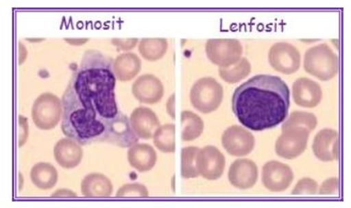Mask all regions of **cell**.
<instances>
[{
	"mask_svg": "<svg viewBox=\"0 0 351 208\" xmlns=\"http://www.w3.org/2000/svg\"><path fill=\"white\" fill-rule=\"evenodd\" d=\"M232 104L243 127L254 131L271 129L288 116L290 90L280 77L262 74L237 88Z\"/></svg>",
	"mask_w": 351,
	"mask_h": 208,
	"instance_id": "1",
	"label": "cell"
},
{
	"mask_svg": "<svg viewBox=\"0 0 351 208\" xmlns=\"http://www.w3.org/2000/svg\"><path fill=\"white\" fill-rule=\"evenodd\" d=\"M304 70L322 81H330L337 75L338 56L327 44L314 46L306 51L304 59Z\"/></svg>",
	"mask_w": 351,
	"mask_h": 208,
	"instance_id": "2",
	"label": "cell"
},
{
	"mask_svg": "<svg viewBox=\"0 0 351 208\" xmlns=\"http://www.w3.org/2000/svg\"><path fill=\"white\" fill-rule=\"evenodd\" d=\"M190 99L195 109L208 114L221 106L223 99V86L210 77L198 79L191 90Z\"/></svg>",
	"mask_w": 351,
	"mask_h": 208,
	"instance_id": "3",
	"label": "cell"
},
{
	"mask_svg": "<svg viewBox=\"0 0 351 208\" xmlns=\"http://www.w3.org/2000/svg\"><path fill=\"white\" fill-rule=\"evenodd\" d=\"M311 131L298 125L284 122L282 135L276 142V153L280 157L293 160L306 151Z\"/></svg>",
	"mask_w": 351,
	"mask_h": 208,
	"instance_id": "4",
	"label": "cell"
},
{
	"mask_svg": "<svg viewBox=\"0 0 351 208\" xmlns=\"http://www.w3.org/2000/svg\"><path fill=\"white\" fill-rule=\"evenodd\" d=\"M63 107L61 100L50 92L38 96L32 107V119L41 130H51L60 122Z\"/></svg>",
	"mask_w": 351,
	"mask_h": 208,
	"instance_id": "5",
	"label": "cell"
},
{
	"mask_svg": "<svg viewBox=\"0 0 351 208\" xmlns=\"http://www.w3.org/2000/svg\"><path fill=\"white\" fill-rule=\"evenodd\" d=\"M206 51L211 63L219 68H224L234 65L241 59L243 48L237 40L213 38L206 42Z\"/></svg>",
	"mask_w": 351,
	"mask_h": 208,
	"instance_id": "6",
	"label": "cell"
},
{
	"mask_svg": "<svg viewBox=\"0 0 351 208\" xmlns=\"http://www.w3.org/2000/svg\"><path fill=\"white\" fill-rule=\"evenodd\" d=\"M268 60L276 71L290 75L300 68L301 55L298 49L290 43L278 42L271 47Z\"/></svg>",
	"mask_w": 351,
	"mask_h": 208,
	"instance_id": "7",
	"label": "cell"
},
{
	"mask_svg": "<svg viewBox=\"0 0 351 208\" xmlns=\"http://www.w3.org/2000/svg\"><path fill=\"white\" fill-rule=\"evenodd\" d=\"M138 141V137L132 129L130 120L123 113L108 120L103 142L112 144L121 148H130Z\"/></svg>",
	"mask_w": 351,
	"mask_h": 208,
	"instance_id": "8",
	"label": "cell"
},
{
	"mask_svg": "<svg viewBox=\"0 0 351 208\" xmlns=\"http://www.w3.org/2000/svg\"><path fill=\"white\" fill-rule=\"evenodd\" d=\"M196 168L204 179L216 181L223 176L226 168V158L218 148L206 146L198 151Z\"/></svg>",
	"mask_w": 351,
	"mask_h": 208,
	"instance_id": "9",
	"label": "cell"
},
{
	"mask_svg": "<svg viewBox=\"0 0 351 208\" xmlns=\"http://www.w3.org/2000/svg\"><path fill=\"white\" fill-rule=\"evenodd\" d=\"M221 143L230 155L243 157L254 151L255 138L252 133L243 127L234 125L224 131Z\"/></svg>",
	"mask_w": 351,
	"mask_h": 208,
	"instance_id": "10",
	"label": "cell"
},
{
	"mask_svg": "<svg viewBox=\"0 0 351 208\" xmlns=\"http://www.w3.org/2000/svg\"><path fill=\"white\" fill-rule=\"evenodd\" d=\"M262 181L263 186L270 192H284L293 183V170L280 161H268L263 168Z\"/></svg>",
	"mask_w": 351,
	"mask_h": 208,
	"instance_id": "11",
	"label": "cell"
},
{
	"mask_svg": "<svg viewBox=\"0 0 351 208\" xmlns=\"http://www.w3.org/2000/svg\"><path fill=\"white\" fill-rule=\"evenodd\" d=\"M230 183L239 190L252 189L256 184L258 168L254 161L239 159L231 164L229 169Z\"/></svg>",
	"mask_w": 351,
	"mask_h": 208,
	"instance_id": "12",
	"label": "cell"
},
{
	"mask_svg": "<svg viewBox=\"0 0 351 208\" xmlns=\"http://www.w3.org/2000/svg\"><path fill=\"white\" fill-rule=\"evenodd\" d=\"M132 92L139 102L152 105L162 99L164 96V86H162L161 81L156 76L146 74V75L139 77L134 82Z\"/></svg>",
	"mask_w": 351,
	"mask_h": 208,
	"instance_id": "13",
	"label": "cell"
},
{
	"mask_svg": "<svg viewBox=\"0 0 351 208\" xmlns=\"http://www.w3.org/2000/svg\"><path fill=\"white\" fill-rule=\"evenodd\" d=\"M293 96L296 105L312 109L322 101V90L316 81L311 79L300 78L293 82Z\"/></svg>",
	"mask_w": 351,
	"mask_h": 208,
	"instance_id": "14",
	"label": "cell"
},
{
	"mask_svg": "<svg viewBox=\"0 0 351 208\" xmlns=\"http://www.w3.org/2000/svg\"><path fill=\"white\" fill-rule=\"evenodd\" d=\"M132 129L142 140L154 138V133L160 127L158 117L148 107H138L132 112L130 118Z\"/></svg>",
	"mask_w": 351,
	"mask_h": 208,
	"instance_id": "15",
	"label": "cell"
},
{
	"mask_svg": "<svg viewBox=\"0 0 351 208\" xmlns=\"http://www.w3.org/2000/svg\"><path fill=\"white\" fill-rule=\"evenodd\" d=\"M313 153L319 160L332 161L337 160L338 153V133L332 129L319 131L314 138Z\"/></svg>",
	"mask_w": 351,
	"mask_h": 208,
	"instance_id": "16",
	"label": "cell"
},
{
	"mask_svg": "<svg viewBox=\"0 0 351 208\" xmlns=\"http://www.w3.org/2000/svg\"><path fill=\"white\" fill-rule=\"evenodd\" d=\"M54 159L59 166L66 169L78 166L81 163L82 150L80 144L72 138H63L56 143L53 150Z\"/></svg>",
	"mask_w": 351,
	"mask_h": 208,
	"instance_id": "17",
	"label": "cell"
},
{
	"mask_svg": "<svg viewBox=\"0 0 351 208\" xmlns=\"http://www.w3.org/2000/svg\"><path fill=\"white\" fill-rule=\"evenodd\" d=\"M129 164L139 172L151 170L156 166L157 155L156 151L148 144H135L128 153Z\"/></svg>",
	"mask_w": 351,
	"mask_h": 208,
	"instance_id": "18",
	"label": "cell"
},
{
	"mask_svg": "<svg viewBox=\"0 0 351 208\" xmlns=\"http://www.w3.org/2000/svg\"><path fill=\"white\" fill-rule=\"evenodd\" d=\"M141 69V61L135 53H125L115 59L113 70L119 81H129L135 78Z\"/></svg>",
	"mask_w": 351,
	"mask_h": 208,
	"instance_id": "19",
	"label": "cell"
},
{
	"mask_svg": "<svg viewBox=\"0 0 351 208\" xmlns=\"http://www.w3.org/2000/svg\"><path fill=\"white\" fill-rule=\"evenodd\" d=\"M113 187L110 179L101 174H90L82 182V192L86 197H108Z\"/></svg>",
	"mask_w": 351,
	"mask_h": 208,
	"instance_id": "20",
	"label": "cell"
},
{
	"mask_svg": "<svg viewBox=\"0 0 351 208\" xmlns=\"http://www.w3.org/2000/svg\"><path fill=\"white\" fill-rule=\"evenodd\" d=\"M30 177L33 184L40 190L53 188L58 181V170L48 163H38L33 166Z\"/></svg>",
	"mask_w": 351,
	"mask_h": 208,
	"instance_id": "21",
	"label": "cell"
},
{
	"mask_svg": "<svg viewBox=\"0 0 351 208\" xmlns=\"http://www.w3.org/2000/svg\"><path fill=\"white\" fill-rule=\"evenodd\" d=\"M180 120H182L183 141H193L202 135L203 120L195 113L186 110L180 115Z\"/></svg>",
	"mask_w": 351,
	"mask_h": 208,
	"instance_id": "22",
	"label": "cell"
},
{
	"mask_svg": "<svg viewBox=\"0 0 351 208\" xmlns=\"http://www.w3.org/2000/svg\"><path fill=\"white\" fill-rule=\"evenodd\" d=\"M169 43L165 38H143L139 42L138 50L146 60H159L166 55Z\"/></svg>",
	"mask_w": 351,
	"mask_h": 208,
	"instance_id": "23",
	"label": "cell"
},
{
	"mask_svg": "<svg viewBox=\"0 0 351 208\" xmlns=\"http://www.w3.org/2000/svg\"><path fill=\"white\" fill-rule=\"evenodd\" d=\"M252 71V66L247 58H241L234 65L219 68L221 78L228 83H237L246 78Z\"/></svg>",
	"mask_w": 351,
	"mask_h": 208,
	"instance_id": "24",
	"label": "cell"
},
{
	"mask_svg": "<svg viewBox=\"0 0 351 208\" xmlns=\"http://www.w3.org/2000/svg\"><path fill=\"white\" fill-rule=\"evenodd\" d=\"M154 142L156 147L162 153H174L176 148V128L174 125L159 127L154 135Z\"/></svg>",
	"mask_w": 351,
	"mask_h": 208,
	"instance_id": "25",
	"label": "cell"
},
{
	"mask_svg": "<svg viewBox=\"0 0 351 208\" xmlns=\"http://www.w3.org/2000/svg\"><path fill=\"white\" fill-rule=\"evenodd\" d=\"M200 148L197 147H186L182 151V177L184 179H195L199 176L196 168V158Z\"/></svg>",
	"mask_w": 351,
	"mask_h": 208,
	"instance_id": "26",
	"label": "cell"
},
{
	"mask_svg": "<svg viewBox=\"0 0 351 208\" xmlns=\"http://www.w3.org/2000/svg\"><path fill=\"white\" fill-rule=\"evenodd\" d=\"M149 196L148 189L139 183L125 184L121 187L116 194V197H145Z\"/></svg>",
	"mask_w": 351,
	"mask_h": 208,
	"instance_id": "27",
	"label": "cell"
},
{
	"mask_svg": "<svg viewBox=\"0 0 351 208\" xmlns=\"http://www.w3.org/2000/svg\"><path fill=\"white\" fill-rule=\"evenodd\" d=\"M317 192V183L314 179L304 178L300 179L296 184L295 188L293 190L291 194L303 195V196H309V195H315Z\"/></svg>",
	"mask_w": 351,
	"mask_h": 208,
	"instance_id": "28",
	"label": "cell"
},
{
	"mask_svg": "<svg viewBox=\"0 0 351 208\" xmlns=\"http://www.w3.org/2000/svg\"><path fill=\"white\" fill-rule=\"evenodd\" d=\"M338 190H339L338 179H328L322 183L321 189H319V194L325 195V196H332V195L337 194Z\"/></svg>",
	"mask_w": 351,
	"mask_h": 208,
	"instance_id": "29",
	"label": "cell"
},
{
	"mask_svg": "<svg viewBox=\"0 0 351 208\" xmlns=\"http://www.w3.org/2000/svg\"><path fill=\"white\" fill-rule=\"evenodd\" d=\"M138 38H114L112 40L113 45L118 48L119 51H129L136 47L138 44Z\"/></svg>",
	"mask_w": 351,
	"mask_h": 208,
	"instance_id": "30",
	"label": "cell"
},
{
	"mask_svg": "<svg viewBox=\"0 0 351 208\" xmlns=\"http://www.w3.org/2000/svg\"><path fill=\"white\" fill-rule=\"evenodd\" d=\"M19 147L24 146L28 138V122L27 118L19 116Z\"/></svg>",
	"mask_w": 351,
	"mask_h": 208,
	"instance_id": "31",
	"label": "cell"
},
{
	"mask_svg": "<svg viewBox=\"0 0 351 208\" xmlns=\"http://www.w3.org/2000/svg\"><path fill=\"white\" fill-rule=\"evenodd\" d=\"M167 113L172 119H175V94H172L171 97L167 100Z\"/></svg>",
	"mask_w": 351,
	"mask_h": 208,
	"instance_id": "32",
	"label": "cell"
},
{
	"mask_svg": "<svg viewBox=\"0 0 351 208\" xmlns=\"http://www.w3.org/2000/svg\"><path fill=\"white\" fill-rule=\"evenodd\" d=\"M53 197H77V194L69 190H59L54 192Z\"/></svg>",
	"mask_w": 351,
	"mask_h": 208,
	"instance_id": "33",
	"label": "cell"
},
{
	"mask_svg": "<svg viewBox=\"0 0 351 208\" xmlns=\"http://www.w3.org/2000/svg\"><path fill=\"white\" fill-rule=\"evenodd\" d=\"M88 40H89L88 38H71H71H66V40H64V41H66L69 44L73 46L84 45Z\"/></svg>",
	"mask_w": 351,
	"mask_h": 208,
	"instance_id": "34",
	"label": "cell"
},
{
	"mask_svg": "<svg viewBox=\"0 0 351 208\" xmlns=\"http://www.w3.org/2000/svg\"><path fill=\"white\" fill-rule=\"evenodd\" d=\"M19 51H20V65H22L23 63L25 62V59L27 58V49L24 47V45L22 44V43H19Z\"/></svg>",
	"mask_w": 351,
	"mask_h": 208,
	"instance_id": "35",
	"label": "cell"
}]
</instances>
